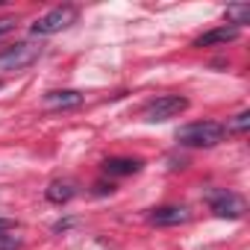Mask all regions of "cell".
<instances>
[{"label": "cell", "mask_w": 250, "mask_h": 250, "mask_svg": "<svg viewBox=\"0 0 250 250\" xmlns=\"http://www.w3.org/2000/svg\"><path fill=\"white\" fill-rule=\"evenodd\" d=\"M15 227H18V224H15L12 218H0V235H6V232L15 229Z\"/></svg>", "instance_id": "16"}, {"label": "cell", "mask_w": 250, "mask_h": 250, "mask_svg": "<svg viewBox=\"0 0 250 250\" xmlns=\"http://www.w3.org/2000/svg\"><path fill=\"white\" fill-rule=\"evenodd\" d=\"M94 191H97V194H112V191H115V186H112V183H109V186H106V183H97V186H94Z\"/></svg>", "instance_id": "17"}, {"label": "cell", "mask_w": 250, "mask_h": 250, "mask_svg": "<svg viewBox=\"0 0 250 250\" xmlns=\"http://www.w3.org/2000/svg\"><path fill=\"white\" fill-rule=\"evenodd\" d=\"M139 171H142V159H130V156H109L103 162L106 177H133Z\"/></svg>", "instance_id": "7"}, {"label": "cell", "mask_w": 250, "mask_h": 250, "mask_svg": "<svg viewBox=\"0 0 250 250\" xmlns=\"http://www.w3.org/2000/svg\"><path fill=\"white\" fill-rule=\"evenodd\" d=\"M15 30V21L12 18H0V36H6V33H12Z\"/></svg>", "instance_id": "15"}, {"label": "cell", "mask_w": 250, "mask_h": 250, "mask_svg": "<svg viewBox=\"0 0 250 250\" xmlns=\"http://www.w3.org/2000/svg\"><path fill=\"white\" fill-rule=\"evenodd\" d=\"M44 106H47V109H77V106H83V94L74 91V88L47 91V94H44Z\"/></svg>", "instance_id": "9"}, {"label": "cell", "mask_w": 250, "mask_h": 250, "mask_svg": "<svg viewBox=\"0 0 250 250\" xmlns=\"http://www.w3.org/2000/svg\"><path fill=\"white\" fill-rule=\"evenodd\" d=\"M74 194H77V188H74V183H68V180H53V183L44 188V197H47L50 203H68Z\"/></svg>", "instance_id": "10"}, {"label": "cell", "mask_w": 250, "mask_h": 250, "mask_svg": "<svg viewBox=\"0 0 250 250\" xmlns=\"http://www.w3.org/2000/svg\"><path fill=\"white\" fill-rule=\"evenodd\" d=\"M227 21H229V27L241 30V24L250 21V3H232V6H227Z\"/></svg>", "instance_id": "11"}, {"label": "cell", "mask_w": 250, "mask_h": 250, "mask_svg": "<svg viewBox=\"0 0 250 250\" xmlns=\"http://www.w3.org/2000/svg\"><path fill=\"white\" fill-rule=\"evenodd\" d=\"M224 136H227V130L218 121H194V124H186V127L177 130V142L183 147H215L224 142Z\"/></svg>", "instance_id": "1"}, {"label": "cell", "mask_w": 250, "mask_h": 250, "mask_svg": "<svg viewBox=\"0 0 250 250\" xmlns=\"http://www.w3.org/2000/svg\"><path fill=\"white\" fill-rule=\"evenodd\" d=\"M0 250H21V238H15V235H0Z\"/></svg>", "instance_id": "13"}, {"label": "cell", "mask_w": 250, "mask_h": 250, "mask_svg": "<svg viewBox=\"0 0 250 250\" xmlns=\"http://www.w3.org/2000/svg\"><path fill=\"white\" fill-rule=\"evenodd\" d=\"M147 221L153 227H177V224H186L191 221V212L186 206H159L147 215Z\"/></svg>", "instance_id": "6"}, {"label": "cell", "mask_w": 250, "mask_h": 250, "mask_svg": "<svg viewBox=\"0 0 250 250\" xmlns=\"http://www.w3.org/2000/svg\"><path fill=\"white\" fill-rule=\"evenodd\" d=\"M247 127H250V109L238 112V115L229 121V127H224V130H227V133H247Z\"/></svg>", "instance_id": "12"}, {"label": "cell", "mask_w": 250, "mask_h": 250, "mask_svg": "<svg viewBox=\"0 0 250 250\" xmlns=\"http://www.w3.org/2000/svg\"><path fill=\"white\" fill-rule=\"evenodd\" d=\"M186 109H188V97H183V94H162V97L150 100L142 115H145V121L156 124V121H171V118L183 115Z\"/></svg>", "instance_id": "3"}, {"label": "cell", "mask_w": 250, "mask_h": 250, "mask_svg": "<svg viewBox=\"0 0 250 250\" xmlns=\"http://www.w3.org/2000/svg\"><path fill=\"white\" fill-rule=\"evenodd\" d=\"M0 88H3V83H0Z\"/></svg>", "instance_id": "18"}, {"label": "cell", "mask_w": 250, "mask_h": 250, "mask_svg": "<svg viewBox=\"0 0 250 250\" xmlns=\"http://www.w3.org/2000/svg\"><path fill=\"white\" fill-rule=\"evenodd\" d=\"M74 227V218H65V221H56L53 224V232H65V229H71Z\"/></svg>", "instance_id": "14"}, {"label": "cell", "mask_w": 250, "mask_h": 250, "mask_svg": "<svg viewBox=\"0 0 250 250\" xmlns=\"http://www.w3.org/2000/svg\"><path fill=\"white\" fill-rule=\"evenodd\" d=\"M39 56H42V47H36L30 42H18V44H12L0 53V68L3 71H21V68H30Z\"/></svg>", "instance_id": "4"}, {"label": "cell", "mask_w": 250, "mask_h": 250, "mask_svg": "<svg viewBox=\"0 0 250 250\" xmlns=\"http://www.w3.org/2000/svg\"><path fill=\"white\" fill-rule=\"evenodd\" d=\"M209 206H212V212L218 218H229V221H238L244 215V200L235 191H227V188L212 191L209 194Z\"/></svg>", "instance_id": "5"}, {"label": "cell", "mask_w": 250, "mask_h": 250, "mask_svg": "<svg viewBox=\"0 0 250 250\" xmlns=\"http://www.w3.org/2000/svg\"><path fill=\"white\" fill-rule=\"evenodd\" d=\"M238 36H241V30H238V27H215V30H209V33L197 36V39H194V47H215V44H227V42H235Z\"/></svg>", "instance_id": "8"}, {"label": "cell", "mask_w": 250, "mask_h": 250, "mask_svg": "<svg viewBox=\"0 0 250 250\" xmlns=\"http://www.w3.org/2000/svg\"><path fill=\"white\" fill-rule=\"evenodd\" d=\"M77 21V6H56V9H50L47 15H42L39 21H33V27H30V33L33 36H56V33H62L65 27H71Z\"/></svg>", "instance_id": "2"}]
</instances>
